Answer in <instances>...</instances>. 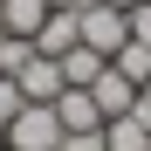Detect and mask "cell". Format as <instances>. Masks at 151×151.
<instances>
[{"instance_id":"cell-1","label":"cell","mask_w":151,"mask_h":151,"mask_svg":"<svg viewBox=\"0 0 151 151\" xmlns=\"http://www.w3.org/2000/svg\"><path fill=\"white\" fill-rule=\"evenodd\" d=\"M76 21H83V48H96V55H117V48L131 41V14L110 7V0H83Z\"/></svg>"},{"instance_id":"cell-2","label":"cell","mask_w":151,"mask_h":151,"mask_svg":"<svg viewBox=\"0 0 151 151\" xmlns=\"http://www.w3.org/2000/svg\"><path fill=\"white\" fill-rule=\"evenodd\" d=\"M62 144V117L55 103H21L14 124H7V151H55Z\"/></svg>"},{"instance_id":"cell-3","label":"cell","mask_w":151,"mask_h":151,"mask_svg":"<svg viewBox=\"0 0 151 151\" xmlns=\"http://www.w3.org/2000/svg\"><path fill=\"white\" fill-rule=\"evenodd\" d=\"M89 96H96V110H103V124H110V117H131V110H137V83H131L124 69H110V62H103V76L89 83Z\"/></svg>"},{"instance_id":"cell-4","label":"cell","mask_w":151,"mask_h":151,"mask_svg":"<svg viewBox=\"0 0 151 151\" xmlns=\"http://www.w3.org/2000/svg\"><path fill=\"white\" fill-rule=\"evenodd\" d=\"M14 83H21V96H28V103H55V96H62V62L35 48V55H28V69H21Z\"/></svg>"},{"instance_id":"cell-5","label":"cell","mask_w":151,"mask_h":151,"mask_svg":"<svg viewBox=\"0 0 151 151\" xmlns=\"http://www.w3.org/2000/svg\"><path fill=\"white\" fill-rule=\"evenodd\" d=\"M76 41H83V21H76V7H48V21L35 28V48H41V55H69Z\"/></svg>"},{"instance_id":"cell-6","label":"cell","mask_w":151,"mask_h":151,"mask_svg":"<svg viewBox=\"0 0 151 151\" xmlns=\"http://www.w3.org/2000/svg\"><path fill=\"white\" fill-rule=\"evenodd\" d=\"M55 117H62V131H103V110H96L89 89H62L55 96Z\"/></svg>"},{"instance_id":"cell-7","label":"cell","mask_w":151,"mask_h":151,"mask_svg":"<svg viewBox=\"0 0 151 151\" xmlns=\"http://www.w3.org/2000/svg\"><path fill=\"white\" fill-rule=\"evenodd\" d=\"M55 62H62V89H89L96 76H103V62H110V55H96V48H83V41H76L69 55H55Z\"/></svg>"},{"instance_id":"cell-8","label":"cell","mask_w":151,"mask_h":151,"mask_svg":"<svg viewBox=\"0 0 151 151\" xmlns=\"http://www.w3.org/2000/svg\"><path fill=\"white\" fill-rule=\"evenodd\" d=\"M103 151H151V124L131 110V117H110L103 124Z\"/></svg>"},{"instance_id":"cell-9","label":"cell","mask_w":151,"mask_h":151,"mask_svg":"<svg viewBox=\"0 0 151 151\" xmlns=\"http://www.w3.org/2000/svg\"><path fill=\"white\" fill-rule=\"evenodd\" d=\"M0 21H7V35H35L48 21V0H0Z\"/></svg>"},{"instance_id":"cell-10","label":"cell","mask_w":151,"mask_h":151,"mask_svg":"<svg viewBox=\"0 0 151 151\" xmlns=\"http://www.w3.org/2000/svg\"><path fill=\"white\" fill-rule=\"evenodd\" d=\"M110 69H124V76L144 89V83H151V48H144V41H124L117 55H110Z\"/></svg>"},{"instance_id":"cell-11","label":"cell","mask_w":151,"mask_h":151,"mask_svg":"<svg viewBox=\"0 0 151 151\" xmlns=\"http://www.w3.org/2000/svg\"><path fill=\"white\" fill-rule=\"evenodd\" d=\"M35 55V35H0V76H21Z\"/></svg>"},{"instance_id":"cell-12","label":"cell","mask_w":151,"mask_h":151,"mask_svg":"<svg viewBox=\"0 0 151 151\" xmlns=\"http://www.w3.org/2000/svg\"><path fill=\"white\" fill-rule=\"evenodd\" d=\"M21 103H28V96H21V83H14V76H0V131L14 124V110H21Z\"/></svg>"},{"instance_id":"cell-13","label":"cell","mask_w":151,"mask_h":151,"mask_svg":"<svg viewBox=\"0 0 151 151\" xmlns=\"http://www.w3.org/2000/svg\"><path fill=\"white\" fill-rule=\"evenodd\" d=\"M55 151H103V131H62Z\"/></svg>"},{"instance_id":"cell-14","label":"cell","mask_w":151,"mask_h":151,"mask_svg":"<svg viewBox=\"0 0 151 151\" xmlns=\"http://www.w3.org/2000/svg\"><path fill=\"white\" fill-rule=\"evenodd\" d=\"M131 41L151 48V0H137V7H131Z\"/></svg>"},{"instance_id":"cell-15","label":"cell","mask_w":151,"mask_h":151,"mask_svg":"<svg viewBox=\"0 0 151 151\" xmlns=\"http://www.w3.org/2000/svg\"><path fill=\"white\" fill-rule=\"evenodd\" d=\"M137 117H144V124H151V83H144V89H137Z\"/></svg>"},{"instance_id":"cell-16","label":"cell","mask_w":151,"mask_h":151,"mask_svg":"<svg viewBox=\"0 0 151 151\" xmlns=\"http://www.w3.org/2000/svg\"><path fill=\"white\" fill-rule=\"evenodd\" d=\"M48 7H83V0H48Z\"/></svg>"},{"instance_id":"cell-17","label":"cell","mask_w":151,"mask_h":151,"mask_svg":"<svg viewBox=\"0 0 151 151\" xmlns=\"http://www.w3.org/2000/svg\"><path fill=\"white\" fill-rule=\"evenodd\" d=\"M110 7H124V14H131V7H137V0H110Z\"/></svg>"},{"instance_id":"cell-18","label":"cell","mask_w":151,"mask_h":151,"mask_svg":"<svg viewBox=\"0 0 151 151\" xmlns=\"http://www.w3.org/2000/svg\"><path fill=\"white\" fill-rule=\"evenodd\" d=\"M0 35H7V21H0Z\"/></svg>"},{"instance_id":"cell-19","label":"cell","mask_w":151,"mask_h":151,"mask_svg":"<svg viewBox=\"0 0 151 151\" xmlns=\"http://www.w3.org/2000/svg\"><path fill=\"white\" fill-rule=\"evenodd\" d=\"M0 144H7V131H0Z\"/></svg>"},{"instance_id":"cell-20","label":"cell","mask_w":151,"mask_h":151,"mask_svg":"<svg viewBox=\"0 0 151 151\" xmlns=\"http://www.w3.org/2000/svg\"><path fill=\"white\" fill-rule=\"evenodd\" d=\"M0 151H7V144H0Z\"/></svg>"}]
</instances>
